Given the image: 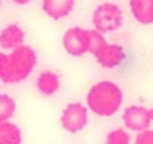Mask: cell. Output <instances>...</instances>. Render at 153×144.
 Returning <instances> with one entry per match:
<instances>
[{
    "label": "cell",
    "mask_w": 153,
    "mask_h": 144,
    "mask_svg": "<svg viewBox=\"0 0 153 144\" xmlns=\"http://www.w3.org/2000/svg\"><path fill=\"white\" fill-rule=\"evenodd\" d=\"M148 114H150V119L153 121V108H150V109H148Z\"/></svg>",
    "instance_id": "ac0fdd59"
},
{
    "label": "cell",
    "mask_w": 153,
    "mask_h": 144,
    "mask_svg": "<svg viewBox=\"0 0 153 144\" xmlns=\"http://www.w3.org/2000/svg\"><path fill=\"white\" fill-rule=\"evenodd\" d=\"M89 123V109L82 103H69L61 114V126L68 133H79Z\"/></svg>",
    "instance_id": "277c9868"
},
{
    "label": "cell",
    "mask_w": 153,
    "mask_h": 144,
    "mask_svg": "<svg viewBox=\"0 0 153 144\" xmlns=\"http://www.w3.org/2000/svg\"><path fill=\"white\" fill-rule=\"evenodd\" d=\"M17 111V103L10 94L0 93V123L2 121H10Z\"/></svg>",
    "instance_id": "4fadbf2b"
},
{
    "label": "cell",
    "mask_w": 153,
    "mask_h": 144,
    "mask_svg": "<svg viewBox=\"0 0 153 144\" xmlns=\"http://www.w3.org/2000/svg\"><path fill=\"white\" fill-rule=\"evenodd\" d=\"M0 144H22V129L12 121H2Z\"/></svg>",
    "instance_id": "7c38bea8"
},
{
    "label": "cell",
    "mask_w": 153,
    "mask_h": 144,
    "mask_svg": "<svg viewBox=\"0 0 153 144\" xmlns=\"http://www.w3.org/2000/svg\"><path fill=\"white\" fill-rule=\"evenodd\" d=\"M133 18L142 25L153 23V0H128Z\"/></svg>",
    "instance_id": "30bf717a"
},
{
    "label": "cell",
    "mask_w": 153,
    "mask_h": 144,
    "mask_svg": "<svg viewBox=\"0 0 153 144\" xmlns=\"http://www.w3.org/2000/svg\"><path fill=\"white\" fill-rule=\"evenodd\" d=\"M63 47L71 57H82L89 53V30L81 27H71L63 35Z\"/></svg>",
    "instance_id": "5b68a950"
},
{
    "label": "cell",
    "mask_w": 153,
    "mask_h": 144,
    "mask_svg": "<svg viewBox=\"0 0 153 144\" xmlns=\"http://www.w3.org/2000/svg\"><path fill=\"white\" fill-rule=\"evenodd\" d=\"M123 103V93L114 81H99L87 91L86 104L87 109L100 118H110L120 109Z\"/></svg>",
    "instance_id": "7a4b0ae2"
},
{
    "label": "cell",
    "mask_w": 153,
    "mask_h": 144,
    "mask_svg": "<svg viewBox=\"0 0 153 144\" xmlns=\"http://www.w3.org/2000/svg\"><path fill=\"white\" fill-rule=\"evenodd\" d=\"M107 43V40H105V37H104L100 32H97V30H89V53L91 55H94L99 48H102L104 45Z\"/></svg>",
    "instance_id": "9a60e30c"
},
{
    "label": "cell",
    "mask_w": 153,
    "mask_h": 144,
    "mask_svg": "<svg viewBox=\"0 0 153 144\" xmlns=\"http://www.w3.org/2000/svg\"><path fill=\"white\" fill-rule=\"evenodd\" d=\"M13 4H17V5H27V4H30L31 0H12Z\"/></svg>",
    "instance_id": "e0dca14e"
},
{
    "label": "cell",
    "mask_w": 153,
    "mask_h": 144,
    "mask_svg": "<svg viewBox=\"0 0 153 144\" xmlns=\"http://www.w3.org/2000/svg\"><path fill=\"white\" fill-rule=\"evenodd\" d=\"M76 0H43L41 8L51 20H63L74 10Z\"/></svg>",
    "instance_id": "9c48e42d"
},
{
    "label": "cell",
    "mask_w": 153,
    "mask_h": 144,
    "mask_svg": "<svg viewBox=\"0 0 153 144\" xmlns=\"http://www.w3.org/2000/svg\"><path fill=\"white\" fill-rule=\"evenodd\" d=\"M92 25L94 30L100 33H110V32L119 30L123 25V12L117 4L112 2H104L97 5L92 12Z\"/></svg>",
    "instance_id": "3957f363"
},
{
    "label": "cell",
    "mask_w": 153,
    "mask_h": 144,
    "mask_svg": "<svg viewBox=\"0 0 153 144\" xmlns=\"http://www.w3.org/2000/svg\"><path fill=\"white\" fill-rule=\"evenodd\" d=\"M94 58L102 68H115L125 60V50L117 43H109L107 41L102 48L94 53Z\"/></svg>",
    "instance_id": "52a82bcc"
},
{
    "label": "cell",
    "mask_w": 153,
    "mask_h": 144,
    "mask_svg": "<svg viewBox=\"0 0 153 144\" xmlns=\"http://www.w3.org/2000/svg\"><path fill=\"white\" fill-rule=\"evenodd\" d=\"M0 5H2V0H0Z\"/></svg>",
    "instance_id": "d6986e66"
},
{
    "label": "cell",
    "mask_w": 153,
    "mask_h": 144,
    "mask_svg": "<svg viewBox=\"0 0 153 144\" xmlns=\"http://www.w3.org/2000/svg\"><path fill=\"white\" fill-rule=\"evenodd\" d=\"M105 144H130V136L125 129L119 127L105 136Z\"/></svg>",
    "instance_id": "5bb4252c"
},
{
    "label": "cell",
    "mask_w": 153,
    "mask_h": 144,
    "mask_svg": "<svg viewBox=\"0 0 153 144\" xmlns=\"http://www.w3.org/2000/svg\"><path fill=\"white\" fill-rule=\"evenodd\" d=\"M135 144H153V129H145L137 133L135 137Z\"/></svg>",
    "instance_id": "2e32d148"
},
{
    "label": "cell",
    "mask_w": 153,
    "mask_h": 144,
    "mask_svg": "<svg viewBox=\"0 0 153 144\" xmlns=\"http://www.w3.org/2000/svg\"><path fill=\"white\" fill-rule=\"evenodd\" d=\"M122 121L125 124L127 129L130 131H135V133H140V131H145L150 127V114H148V109L143 106H128L123 109V114H122Z\"/></svg>",
    "instance_id": "8992f818"
},
{
    "label": "cell",
    "mask_w": 153,
    "mask_h": 144,
    "mask_svg": "<svg viewBox=\"0 0 153 144\" xmlns=\"http://www.w3.org/2000/svg\"><path fill=\"white\" fill-rule=\"evenodd\" d=\"M25 45V32L18 23H10L0 32V48L2 50H15Z\"/></svg>",
    "instance_id": "ba28073f"
},
{
    "label": "cell",
    "mask_w": 153,
    "mask_h": 144,
    "mask_svg": "<svg viewBox=\"0 0 153 144\" xmlns=\"http://www.w3.org/2000/svg\"><path fill=\"white\" fill-rule=\"evenodd\" d=\"M36 63V51L28 45H22L10 53L0 51V81L7 84L22 83L31 75Z\"/></svg>",
    "instance_id": "6da1fadb"
},
{
    "label": "cell",
    "mask_w": 153,
    "mask_h": 144,
    "mask_svg": "<svg viewBox=\"0 0 153 144\" xmlns=\"http://www.w3.org/2000/svg\"><path fill=\"white\" fill-rule=\"evenodd\" d=\"M59 84H61L59 75L54 73V71H43L36 78V88L45 96H53L54 93H58Z\"/></svg>",
    "instance_id": "8fae6325"
}]
</instances>
